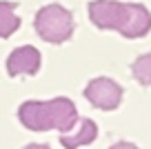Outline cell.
<instances>
[{
    "instance_id": "cell-1",
    "label": "cell",
    "mask_w": 151,
    "mask_h": 149,
    "mask_svg": "<svg viewBox=\"0 0 151 149\" xmlns=\"http://www.w3.org/2000/svg\"><path fill=\"white\" fill-rule=\"evenodd\" d=\"M73 16L69 9H65L62 5L53 2V5H45L36 11L33 18V29L45 42L51 45H62L71 38L73 33Z\"/></svg>"
},
{
    "instance_id": "cell-2",
    "label": "cell",
    "mask_w": 151,
    "mask_h": 149,
    "mask_svg": "<svg viewBox=\"0 0 151 149\" xmlns=\"http://www.w3.org/2000/svg\"><path fill=\"white\" fill-rule=\"evenodd\" d=\"M89 18L98 29H113L124 36L129 29V20L133 14V2H120V0H91Z\"/></svg>"
},
{
    "instance_id": "cell-3",
    "label": "cell",
    "mask_w": 151,
    "mask_h": 149,
    "mask_svg": "<svg viewBox=\"0 0 151 149\" xmlns=\"http://www.w3.org/2000/svg\"><path fill=\"white\" fill-rule=\"evenodd\" d=\"M85 98L96 109L113 111L122 103V87L116 80L107 78V76H100V78L89 80V85L85 87Z\"/></svg>"
},
{
    "instance_id": "cell-4",
    "label": "cell",
    "mask_w": 151,
    "mask_h": 149,
    "mask_svg": "<svg viewBox=\"0 0 151 149\" xmlns=\"http://www.w3.org/2000/svg\"><path fill=\"white\" fill-rule=\"evenodd\" d=\"M18 120L31 131L56 129L51 100H24L18 107Z\"/></svg>"
},
{
    "instance_id": "cell-5",
    "label": "cell",
    "mask_w": 151,
    "mask_h": 149,
    "mask_svg": "<svg viewBox=\"0 0 151 149\" xmlns=\"http://www.w3.org/2000/svg\"><path fill=\"white\" fill-rule=\"evenodd\" d=\"M40 51L31 45H22L9 54L7 58V74L9 76H36L40 69Z\"/></svg>"
},
{
    "instance_id": "cell-6",
    "label": "cell",
    "mask_w": 151,
    "mask_h": 149,
    "mask_svg": "<svg viewBox=\"0 0 151 149\" xmlns=\"http://www.w3.org/2000/svg\"><path fill=\"white\" fill-rule=\"evenodd\" d=\"M96 138H98V125L91 118H80V122L73 131L60 134V145L65 149H78L85 145H91Z\"/></svg>"
},
{
    "instance_id": "cell-7",
    "label": "cell",
    "mask_w": 151,
    "mask_h": 149,
    "mask_svg": "<svg viewBox=\"0 0 151 149\" xmlns=\"http://www.w3.org/2000/svg\"><path fill=\"white\" fill-rule=\"evenodd\" d=\"M151 31V11L145 5L133 2V14L129 20V29L124 33V38H142Z\"/></svg>"
},
{
    "instance_id": "cell-8",
    "label": "cell",
    "mask_w": 151,
    "mask_h": 149,
    "mask_svg": "<svg viewBox=\"0 0 151 149\" xmlns=\"http://www.w3.org/2000/svg\"><path fill=\"white\" fill-rule=\"evenodd\" d=\"M16 7L18 2L14 0H0V38H9L18 31L20 18L16 16Z\"/></svg>"
},
{
    "instance_id": "cell-9",
    "label": "cell",
    "mask_w": 151,
    "mask_h": 149,
    "mask_svg": "<svg viewBox=\"0 0 151 149\" xmlns=\"http://www.w3.org/2000/svg\"><path fill=\"white\" fill-rule=\"evenodd\" d=\"M131 76L142 87H151V54H142V56H138L133 60Z\"/></svg>"
},
{
    "instance_id": "cell-10",
    "label": "cell",
    "mask_w": 151,
    "mask_h": 149,
    "mask_svg": "<svg viewBox=\"0 0 151 149\" xmlns=\"http://www.w3.org/2000/svg\"><path fill=\"white\" fill-rule=\"evenodd\" d=\"M109 149H140V147L133 145V142H124V140H120V142H113Z\"/></svg>"
},
{
    "instance_id": "cell-11",
    "label": "cell",
    "mask_w": 151,
    "mask_h": 149,
    "mask_svg": "<svg viewBox=\"0 0 151 149\" xmlns=\"http://www.w3.org/2000/svg\"><path fill=\"white\" fill-rule=\"evenodd\" d=\"M22 149H51V147H49V145H40V142H31V145H27V147H22Z\"/></svg>"
}]
</instances>
